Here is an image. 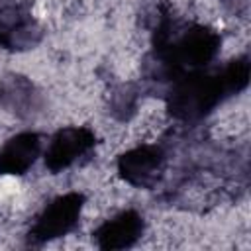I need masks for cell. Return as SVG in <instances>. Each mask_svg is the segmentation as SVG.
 <instances>
[{"label": "cell", "instance_id": "obj_6", "mask_svg": "<svg viewBox=\"0 0 251 251\" xmlns=\"http://www.w3.org/2000/svg\"><path fill=\"white\" fill-rule=\"evenodd\" d=\"M96 143H98L96 133L84 126L61 127L51 135L43 151L45 167L51 173H61L73 167L84 155H88L96 147Z\"/></svg>", "mask_w": 251, "mask_h": 251}, {"label": "cell", "instance_id": "obj_1", "mask_svg": "<svg viewBox=\"0 0 251 251\" xmlns=\"http://www.w3.org/2000/svg\"><path fill=\"white\" fill-rule=\"evenodd\" d=\"M222 35L204 24H176L165 18L153 37V49L145 57V78L171 84L176 78L206 69L218 57Z\"/></svg>", "mask_w": 251, "mask_h": 251}, {"label": "cell", "instance_id": "obj_4", "mask_svg": "<svg viewBox=\"0 0 251 251\" xmlns=\"http://www.w3.org/2000/svg\"><path fill=\"white\" fill-rule=\"evenodd\" d=\"M118 175L133 188H155L167 169V151L161 145H137L124 151L116 161Z\"/></svg>", "mask_w": 251, "mask_h": 251}, {"label": "cell", "instance_id": "obj_8", "mask_svg": "<svg viewBox=\"0 0 251 251\" xmlns=\"http://www.w3.org/2000/svg\"><path fill=\"white\" fill-rule=\"evenodd\" d=\"M145 231V220L143 216L133 210H122L116 216L104 220L92 233L94 243L98 249L104 251H118V249H129L133 247Z\"/></svg>", "mask_w": 251, "mask_h": 251}, {"label": "cell", "instance_id": "obj_3", "mask_svg": "<svg viewBox=\"0 0 251 251\" xmlns=\"http://www.w3.org/2000/svg\"><path fill=\"white\" fill-rule=\"evenodd\" d=\"M84 194L78 190L65 192L53 198L35 218L31 224L25 241L31 247H41L49 241L61 239L78 227L82 208H84Z\"/></svg>", "mask_w": 251, "mask_h": 251}, {"label": "cell", "instance_id": "obj_10", "mask_svg": "<svg viewBox=\"0 0 251 251\" xmlns=\"http://www.w3.org/2000/svg\"><path fill=\"white\" fill-rule=\"evenodd\" d=\"M139 100H141L139 84L135 82L118 84L110 94V114L120 122H127L137 114Z\"/></svg>", "mask_w": 251, "mask_h": 251}, {"label": "cell", "instance_id": "obj_5", "mask_svg": "<svg viewBox=\"0 0 251 251\" xmlns=\"http://www.w3.org/2000/svg\"><path fill=\"white\" fill-rule=\"evenodd\" d=\"M43 39V27L25 4L0 8V49L24 53L35 49Z\"/></svg>", "mask_w": 251, "mask_h": 251}, {"label": "cell", "instance_id": "obj_7", "mask_svg": "<svg viewBox=\"0 0 251 251\" xmlns=\"http://www.w3.org/2000/svg\"><path fill=\"white\" fill-rule=\"evenodd\" d=\"M0 106L18 120H35L45 110V96L39 86L20 73H10L0 78Z\"/></svg>", "mask_w": 251, "mask_h": 251}, {"label": "cell", "instance_id": "obj_9", "mask_svg": "<svg viewBox=\"0 0 251 251\" xmlns=\"http://www.w3.org/2000/svg\"><path fill=\"white\" fill-rule=\"evenodd\" d=\"M43 141L37 131H20L0 147V175L22 176L41 155Z\"/></svg>", "mask_w": 251, "mask_h": 251}, {"label": "cell", "instance_id": "obj_2", "mask_svg": "<svg viewBox=\"0 0 251 251\" xmlns=\"http://www.w3.org/2000/svg\"><path fill=\"white\" fill-rule=\"evenodd\" d=\"M251 75L249 59L235 57L222 67L192 71L167 88V110L178 122H198L210 116L227 98L247 88Z\"/></svg>", "mask_w": 251, "mask_h": 251}]
</instances>
